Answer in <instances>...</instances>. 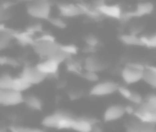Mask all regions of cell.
<instances>
[{"instance_id":"obj_1","label":"cell","mask_w":156,"mask_h":132,"mask_svg":"<svg viewBox=\"0 0 156 132\" xmlns=\"http://www.w3.org/2000/svg\"><path fill=\"white\" fill-rule=\"evenodd\" d=\"M34 52L43 59H52L61 65L66 62L69 57L66 56L61 50V44L57 43L56 40H37L33 44Z\"/></svg>"},{"instance_id":"obj_2","label":"cell","mask_w":156,"mask_h":132,"mask_svg":"<svg viewBox=\"0 0 156 132\" xmlns=\"http://www.w3.org/2000/svg\"><path fill=\"white\" fill-rule=\"evenodd\" d=\"M75 118L76 117H74L67 112L57 111L44 117L42 120V126L44 128H49V129L72 130Z\"/></svg>"},{"instance_id":"obj_3","label":"cell","mask_w":156,"mask_h":132,"mask_svg":"<svg viewBox=\"0 0 156 132\" xmlns=\"http://www.w3.org/2000/svg\"><path fill=\"white\" fill-rule=\"evenodd\" d=\"M133 116L143 123L156 125V93H150L143 102L137 106Z\"/></svg>"},{"instance_id":"obj_4","label":"cell","mask_w":156,"mask_h":132,"mask_svg":"<svg viewBox=\"0 0 156 132\" xmlns=\"http://www.w3.org/2000/svg\"><path fill=\"white\" fill-rule=\"evenodd\" d=\"M51 8L49 0H30L27 5V13L35 20L48 21L51 16Z\"/></svg>"},{"instance_id":"obj_5","label":"cell","mask_w":156,"mask_h":132,"mask_svg":"<svg viewBox=\"0 0 156 132\" xmlns=\"http://www.w3.org/2000/svg\"><path fill=\"white\" fill-rule=\"evenodd\" d=\"M143 63L140 62H128L124 66L120 71V76L125 85H134L138 82L142 81L143 70H144Z\"/></svg>"},{"instance_id":"obj_6","label":"cell","mask_w":156,"mask_h":132,"mask_svg":"<svg viewBox=\"0 0 156 132\" xmlns=\"http://www.w3.org/2000/svg\"><path fill=\"white\" fill-rule=\"evenodd\" d=\"M91 3L98 10V12L102 17H107L117 21L121 20L124 10L118 3H107L105 0H94Z\"/></svg>"},{"instance_id":"obj_7","label":"cell","mask_w":156,"mask_h":132,"mask_svg":"<svg viewBox=\"0 0 156 132\" xmlns=\"http://www.w3.org/2000/svg\"><path fill=\"white\" fill-rule=\"evenodd\" d=\"M154 9H155V6L151 1H140L139 3H137L133 11H123L120 22L128 23L133 18H141L143 16L151 15L154 12Z\"/></svg>"},{"instance_id":"obj_8","label":"cell","mask_w":156,"mask_h":132,"mask_svg":"<svg viewBox=\"0 0 156 132\" xmlns=\"http://www.w3.org/2000/svg\"><path fill=\"white\" fill-rule=\"evenodd\" d=\"M118 88H119V84L113 81H102V82H98L93 84V86L90 88L89 95L91 97H108L113 93L118 92Z\"/></svg>"},{"instance_id":"obj_9","label":"cell","mask_w":156,"mask_h":132,"mask_svg":"<svg viewBox=\"0 0 156 132\" xmlns=\"http://www.w3.org/2000/svg\"><path fill=\"white\" fill-rule=\"evenodd\" d=\"M59 16L62 18H76L83 16V10L79 7V3L73 2H59L57 3Z\"/></svg>"},{"instance_id":"obj_10","label":"cell","mask_w":156,"mask_h":132,"mask_svg":"<svg viewBox=\"0 0 156 132\" xmlns=\"http://www.w3.org/2000/svg\"><path fill=\"white\" fill-rule=\"evenodd\" d=\"M25 96L12 89H0V105L3 106H17L24 103Z\"/></svg>"},{"instance_id":"obj_11","label":"cell","mask_w":156,"mask_h":132,"mask_svg":"<svg viewBox=\"0 0 156 132\" xmlns=\"http://www.w3.org/2000/svg\"><path fill=\"white\" fill-rule=\"evenodd\" d=\"M23 78L27 81L31 86L33 85H39L46 80V76L42 74L35 66H26L20 72V75Z\"/></svg>"},{"instance_id":"obj_12","label":"cell","mask_w":156,"mask_h":132,"mask_svg":"<svg viewBox=\"0 0 156 132\" xmlns=\"http://www.w3.org/2000/svg\"><path fill=\"white\" fill-rule=\"evenodd\" d=\"M107 68L106 61H104L102 58H100L98 56H96L95 54L89 55L85 58L83 63V69L86 71H91L98 73L101 71H104Z\"/></svg>"},{"instance_id":"obj_13","label":"cell","mask_w":156,"mask_h":132,"mask_svg":"<svg viewBox=\"0 0 156 132\" xmlns=\"http://www.w3.org/2000/svg\"><path fill=\"white\" fill-rule=\"evenodd\" d=\"M125 114V105H122V104H111V105L106 107V110L104 111L103 119H104L105 123H113V121H117L119 119L123 118Z\"/></svg>"},{"instance_id":"obj_14","label":"cell","mask_w":156,"mask_h":132,"mask_svg":"<svg viewBox=\"0 0 156 132\" xmlns=\"http://www.w3.org/2000/svg\"><path fill=\"white\" fill-rule=\"evenodd\" d=\"M35 67L46 77H49V76H55L59 73L60 63L52 59H43L40 62H37Z\"/></svg>"},{"instance_id":"obj_15","label":"cell","mask_w":156,"mask_h":132,"mask_svg":"<svg viewBox=\"0 0 156 132\" xmlns=\"http://www.w3.org/2000/svg\"><path fill=\"white\" fill-rule=\"evenodd\" d=\"M126 132H156V125L143 123L135 118L126 123Z\"/></svg>"},{"instance_id":"obj_16","label":"cell","mask_w":156,"mask_h":132,"mask_svg":"<svg viewBox=\"0 0 156 132\" xmlns=\"http://www.w3.org/2000/svg\"><path fill=\"white\" fill-rule=\"evenodd\" d=\"M95 123H98V120L90 117H76L72 130L75 132H90Z\"/></svg>"},{"instance_id":"obj_17","label":"cell","mask_w":156,"mask_h":132,"mask_svg":"<svg viewBox=\"0 0 156 132\" xmlns=\"http://www.w3.org/2000/svg\"><path fill=\"white\" fill-rule=\"evenodd\" d=\"M13 40V29L7 28L3 24H0V51L5 50Z\"/></svg>"},{"instance_id":"obj_18","label":"cell","mask_w":156,"mask_h":132,"mask_svg":"<svg viewBox=\"0 0 156 132\" xmlns=\"http://www.w3.org/2000/svg\"><path fill=\"white\" fill-rule=\"evenodd\" d=\"M142 81L151 86L152 88L156 89V67L155 66L145 65L144 70H143Z\"/></svg>"},{"instance_id":"obj_19","label":"cell","mask_w":156,"mask_h":132,"mask_svg":"<svg viewBox=\"0 0 156 132\" xmlns=\"http://www.w3.org/2000/svg\"><path fill=\"white\" fill-rule=\"evenodd\" d=\"M13 39L18 42L22 46H33L35 42V39L33 38L32 35H30L27 31H15L13 30Z\"/></svg>"},{"instance_id":"obj_20","label":"cell","mask_w":156,"mask_h":132,"mask_svg":"<svg viewBox=\"0 0 156 132\" xmlns=\"http://www.w3.org/2000/svg\"><path fill=\"white\" fill-rule=\"evenodd\" d=\"M119 40L121 43L127 46H143L140 36L133 35V33H122L119 35Z\"/></svg>"},{"instance_id":"obj_21","label":"cell","mask_w":156,"mask_h":132,"mask_svg":"<svg viewBox=\"0 0 156 132\" xmlns=\"http://www.w3.org/2000/svg\"><path fill=\"white\" fill-rule=\"evenodd\" d=\"M24 103L31 111L40 112L43 110V101L35 95H28L24 98Z\"/></svg>"},{"instance_id":"obj_22","label":"cell","mask_w":156,"mask_h":132,"mask_svg":"<svg viewBox=\"0 0 156 132\" xmlns=\"http://www.w3.org/2000/svg\"><path fill=\"white\" fill-rule=\"evenodd\" d=\"M31 88V85L27 82L25 78H23L22 76H17V77H13V82H12V87L11 89L17 92H25L28 89Z\"/></svg>"},{"instance_id":"obj_23","label":"cell","mask_w":156,"mask_h":132,"mask_svg":"<svg viewBox=\"0 0 156 132\" xmlns=\"http://www.w3.org/2000/svg\"><path fill=\"white\" fill-rule=\"evenodd\" d=\"M79 7L83 10V16H88L89 18H93V20H100L102 17L92 3L80 2L79 3Z\"/></svg>"},{"instance_id":"obj_24","label":"cell","mask_w":156,"mask_h":132,"mask_svg":"<svg viewBox=\"0 0 156 132\" xmlns=\"http://www.w3.org/2000/svg\"><path fill=\"white\" fill-rule=\"evenodd\" d=\"M66 69L69 72L73 74H78V75H81L83 73V66L79 65L78 62H76L75 60H73L72 58H69V60H66Z\"/></svg>"},{"instance_id":"obj_25","label":"cell","mask_w":156,"mask_h":132,"mask_svg":"<svg viewBox=\"0 0 156 132\" xmlns=\"http://www.w3.org/2000/svg\"><path fill=\"white\" fill-rule=\"evenodd\" d=\"M83 40H85L86 46H88V47L98 50V48L101 46V40L98 39V37H96L95 35H92V33L87 35Z\"/></svg>"},{"instance_id":"obj_26","label":"cell","mask_w":156,"mask_h":132,"mask_svg":"<svg viewBox=\"0 0 156 132\" xmlns=\"http://www.w3.org/2000/svg\"><path fill=\"white\" fill-rule=\"evenodd\" d=\"M12 82H13V76L9 73L0 74V89L5 90V89H11Z\"/></svg>"},{"instance_id":"obj_27","label":"cell","mask_w":156,"mask_h":132,"mask_svg":"<svg viewBox=\"0 0 156 132\" xmlns=\"http://www.w3.org/2000/svg\"><path fill=\"white\" fill-rule=\"evenodd\" d=\"M61 50H62V52L64 53L66 56H69V58H72L73 56L77 55L78 52H79V48H78L75 44H72V43L61 44Z\"/></svg>"},{"instance_id":"obj_28","label":"cell","mask_w":156,"mask_h":132,"mask_svg":"<svg viewBox=\"0 0 156 132\" xmlns=\"http://www.w3.org/2000/svg\"><path fill=\"white\" fill-rule=\"evenodd\" d=\"M143 46L149 48H156V33L152 36H140Z\"/></svg>"},{"instance_id":"obj_29","label":"cell","mask_w":156,"mask_h":132,"mask_svg":"<svg viewBox=\"0 0 156 132\" xmlns=\"http://www.w3.org/2000/svg\"><path fill=\"white\" fill-rule=\"evenodd\" d=\"M48 22H49L52 26L56 27V28H58V29H65L67 26L65 20L62 17H60V16H50Z\"/></svg>"},{"instance_id":"obj_30","label":"cell","mask_w":156,"mask_h":132,"mask_svg":"<svg viewBox=\"0 0 156 132\" xmlns=\"http://www.w3.org/2000/svg\"><path fill=\"white\" fill-rule=\"evenodd\" d=\"M80 76L85 81H87V82H90V83H93V84H95V83L98 82V74L95 73V72L86 71V70H83Z\"/></svg>"},{"instance_id":"obj_31","label":"cell","mask_w":156,"mask_h":132,"mask_svg":"<svg viewBox=\"0 0 156 132\" xmlns=\"http://www.w3.org/2000/svg\"><path fill=\"white\" fill-rule=\"evenodd\" d=\"M143 99L144 98L142 97V96L140 95L139 92H137V91H132V95H130V98L129 100H128V102H129L130 104H133L134 106H139L141 103L143 102Z\"/></svg>"},{"instance_id":"obj_32","label":"cell","mask_w":156,"mask_h":132,"mask_svg":"<svg viewBox=\"0 0 156 132\" xmlns=\"http://www.w3.org/2000/svg\"><path fill=\"white\" fill-rule=\"evenodd\" d=\"M0 66H10V67H18L16 59L8 56H0Z\"/></svg>"},{"instance_id":"obj_33","label":"cell","mask_w":156,"mask_h":132,"mask_svg":"<svg viewBox=\"0 0 156 132\" xmlns=\"http://www.w3.org/2000/svg\"><path fill=\"white\" fill-rule=\"evenodd\" d=\"M132 89L129 88V87L127 86H120L119 85V88H118V92L120 93V96L121 97H123L125 100H129L130 98V95H132Z\"/></svg>"},{"instance_id":"obj_34","label":"cell","mask_w":156,"mask_h":132,"mask_svg":"<svg viewBox=\"0 0 156 132\" xmlns=\"http://www.w3.org/2000/svg\"><path fill=\"white\" fill-rule=\"evenodd\" d=\"M26 31L30 33V35L34 36V35H37V33H41L42 31H43V27H42V24L37 23V24L30 25V26L26 29Z\"/></svg>"},{"instance_id":"obj_35","label":"cell","mask_w":156,"mask_h":132,"mask_svg":"<svg viewBox=\"0 0 156 132\" xmlns=\"http://www.w3.org/2000/svg\"><path fill=\"white\" fill-rule=\"evenodd\" d=\"M11 18V13H10V9H5V8L0 7V24L3 21H7Z\"/></svg>"},{"instance_id":"obj_36","label":"cell","mask_w":156,"mask_h":132,"mask_svg":"<svg viewBox=\"0 0 156 132\" xmlns=\"http://www.w3.org/2000/svg\"><path fill=\"white\" fill-rule=\"evenodd\" d=\"M10 132H29V128L20 127V126H11L9 128Z\"/></svg>"},{"instance_id":"obj_37","label":"cell","mask_w":156,"mask_h":132,"mask_svg":"<svg viewBox=\"0 0 156 132\" xmlns=\"http://www.w3.org/2000/svg\"><path fill=\"white\" fill-rule=\"evenodd\" d=\"M83 96V92L81 91H79V90H71L69 92V98L71 100H77V99H79V98Z\"/></svg>"},{"instance_id":"obj_38","label":"cell","mask_w":156,"mask_h":132,"mask_svg":"<svg viewBox=\"0 0 156 132\" xmlns=\"http://www.w3.org/2000/svg\"><path fill=\"white\" fill-rule=\"evenodd\" d=\"M90 132H104V129H103L102 126H100V125H98V123H95L93 127H92V129H91V131H90Z\"/></svg>"},{"instance_id":"obj_39","label":"cell","mask_w":156,"mask_h":132,"mask_svg":"<svg viewBox=\"0 0 156 132\" xmlns=\"http://www.w3.org/2000/svg\"><path fill=\"white\" fill-rule=\"evenodd\" d=\"M29 132H45V131L42 129H30L29 128Z\"/></svg>"},{"instance_id":"obj_40","label":"cell","mask_w":156,"mask_h":132,"mask_svg":"<svg viewBox=\"0 0 156 132\" xmlns=\"http://www.w3.org/2000/svg\"><path fill=\"white\" fill-rule=\"evenodd\" d=\"M0 132H10V131H9V129H7V128L0 127Z\"/></svg>"},{"instance_id":"obj_41","label":"cell","mask_w":156,"mask_h":132,"mask_svg":"<svg viewBox=\"0 0 156 132\" xmlns=\"http://www.w3.org/2000/svg\"><path fill=\"white\" fill-rule=\"evenodd\" d=\"M77 1H83V0H77Z\"/></svg>"}]
</instances>
